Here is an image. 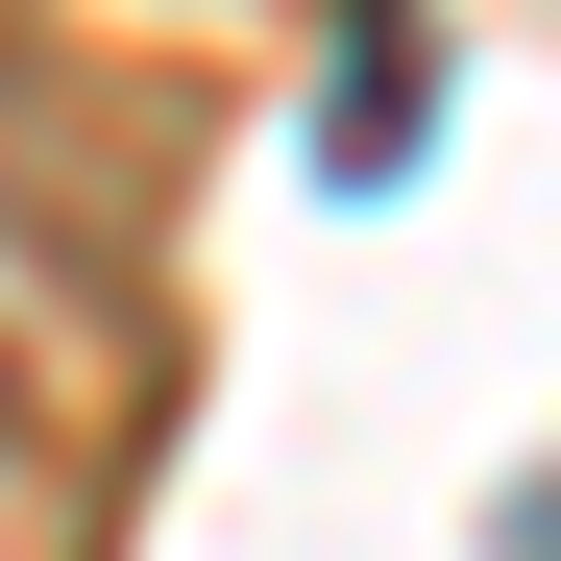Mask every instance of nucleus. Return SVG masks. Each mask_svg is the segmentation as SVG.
Segmentation results:
<instances>
[{
    "label": "nucleus",
    "mask_w": 561,
    "mask_h": 561,
    "mask_svg": "<svg viewBox=\"0 0 561 561\" xmlns=\"http://www.w3.org/2000/svg\"><path fill=\"white\" fill-rule=\"evenodd\" d=\"M415 147H439V25H415V0H366L342 73H318V171H342V196H391Z\"/></svg>",
    "instance_id": "obj_1"
}]
</instances>
